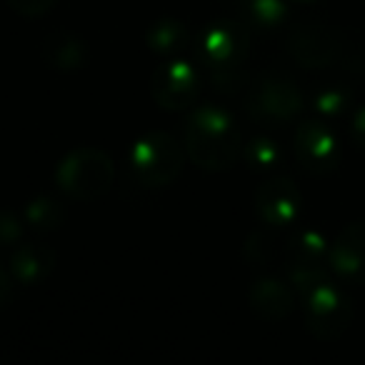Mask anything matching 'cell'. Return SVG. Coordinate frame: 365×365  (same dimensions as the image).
<instances>
[{
	"instance_id": "11",
	"label": "cell",
	"mask_w": 365,
	"mask_h": 365,
	"mask_svg": "<svg viewBox=\"0 0 365 365\" xmlns=\"http://www.w3.org/2000/svg\"><path fill=\"white\" fill-rule=\"evenodd\" d=\"M288 48L298 63L305 68H323L338 58V41L330 31L318 26H300L290 33Z\"/></svg>"
},
{
	"instance_id": "14",
	"label": "cell",
	"mask_w": 365,
	"mask_h": 365,
	"mask_svg": "<svg viewBox=\"0 0 365 365\" xmlns=\"http://www.w3.org/2000/svg\"><path fill=\"white\" fill-rule=\"evenodd\" d=\"M243 11L260 28H275L283 23L288 8L283 0H243Z\"/></svg>"
},
{
	"instance_id": "16",
	"label": "cell",
	"mask_w": 365,
	"mask_h": 365,
	"mask_svg": "<svg viewBox=\"0 0 365 365\" xmlns=\"http://www.w3.org/2000/svg\"><path fill=\"white\" fill-rule=\"evenodd\" d=\"M8 3H11L21 16H28V18L46 16V13L56 6V0H8Z\"/></svg>"
},
{
	"instance_id": "4",
	"label": "cell",
	"mask_w": 365,
	"mask_h": 365,
	"mask_svg": "<svg viewBox=\"0 0 365 365\" xmlns=\"http://www.w3.org/2000/svg\"><path fill=\"white\" fill-rule=\"evenodd\" d=\"M182 153L168 133H150L133 148V173L145 185H168L180 173Z\"/></svg>"
},
{
	"instance_id": "10",
	"label": "cell",
	"mask_w": 365,
	"mask_h": 365,
	"mask_svg": "<svg viewBox=\"0 0 365 365\" xmlns=\"http://www.w3.org/2000/svg\"><path fill=\"white\" fill-rule=\"evenodd\" d=\"M155 101L163 108H185L198 96V73L188 63H168L153 81Z\"/></svg>"
},
{
	"instance_id": "19",
	"label": "cell",
	"mask_w": 365,
	"mask_h": 365,
	"mask_svg": "<svg viewBox=\"0 0 365 365\" xmlns=\"http://www.w3.org/2000/svg\"><path fill=\"white\" fill-rule=\"evenodd\" d=\"M13 295V285H11V278H8V273L3 268H0V308L11 300Z\"/></svg>"
},
{
	"instance_id": "7",
	"label": "cell",
	"mask_w": 365,
	"mask_h": 365,
	"mask_svg": "<svg viewBox=\"0 0 365 365\" xmlns=\"http://www.w3.org/2000/svg\"><path fill=\"white\" fill-rule=\"evenodd\" d=\"M250 103H253V108L263 118L285 123L300 113L303 96H300L293 78L283 76V73H270V76H265L260 81V86H255Z\"/></svg>"
},
{
	"instance_id": "1",
	"label": "cell",
	"mask_w": 365,
	"mask_h": 365,
	"mask_svg": "<svg viewBox=\"0 0 365 365\" xmlns=\"http://www.w3.org/2000/svg\"><path fill=\"white\" fill-rule=\"evenodd\" d=\"M185 148L193 163L208 170L228 168L238 158L240 135L233 120L218 108H200L185 128Z\"/></svg>"
},
{
	"instance_id": "12",
	"label": "cell",
	"mask_w": 365,
	"mask_h": 365,
	"mask_svg": "<svg viewBox=\"0 0 365 365\" xmlns=\"http://www.w3.org/2000/svg\"><path fill=\"white\" fill-rule=\"evenodd\" d=\"M245 48L248 46H245L243 31L235 26H225V23L210 28L203 41V53L213 68H225L240 63L245 56Z\"/></svg>"
},
{
	"instance_id": "3",
	"label": "cell",
	"mask_w": 365,
	"mask_h": 365,
	"mask_svg": "<svg viewBox=\"0 0 365 365\" xmlns=\"http://www.w3.org/2000/svg\"><path fill=\"white\" fill-rule=\"evenodd\" d=\"M353 308L343 288L328 278L305 290V325L318 340H335L348 330Z\"/></svg>"
},
{
	"instance_id": "13",
	"label": "cell",
	"mask_w": 365,
	"mask_h": 365,
	"mask_svg": "<svg viewBox=\"0 0 365 365\" xmlns=\"http://www.w3.org/2000/svg\"><path fill=\"white\" fill-rule=\"evenodd\" d=\"M250 300H253V308L258 310L263 318L270 320H280L293 310V295L278 280H263L253 288L250 293Z\"/></svg>"
},
{
	"instance_id": "18",
	"label": "cell",
	"mask_w": 365,
	"mask_h": 365,
	"mask_svg": "<svg viewBox=\"0 0 365 365\" xmlns=\"http://www.w3.org/2000/svg\"><path fill=\"white\" fill-rule=\"evenodd\" d=\"M350 133H353V140L365 150V106L358 108V110L353 113V120H350Z\"/></svg>"
},
{
	"instance_id": "20",
	"label": "cell",
	"mask_w": 365,
	"mask_h": 365,
	"mask_svg": "<svg viewBox=\"0 0 365 365\" xmlns=\"http://www.w3.org/2000/svg\"><path fill=\"white\" fill-rule=\"evenodd\" d=\"M293 3H315V0H293Z\"/></svg>"
},
{
	"instance_id": "5",
	"label": "cell",
	"mask_w": 365,
	"mask_h": 365,
	"mask_svg": "<svg viewBox=\"0 0 365 365\" xmlns=\"http://www.w3.org/2000/svg\"><path fill=\"white\" fill-rule=\"evenodd\" d=\"M330 243L315 230H305L293 240L290 248V278L300 290H308L310 285L325 280V270L330 268L328 263Z\"/></svg>"
},
{
	"instance_id": "15",
	"label": "cell",
	"mask_w": 365,
	"mask_h": 365,
	"mask_svg": "<svg viewBox=\"0 0 365 365\" xmlns=\"http://www.w3.org/2000/svg\"><path fill=\"white\" fill-rule=\"evenodd\" d=\"M315 106H318V110L323 113V115H340V113L348 110L350 96L343 91H328L315 101Z\"/></svg>"
},
{
	"instance_id": "8",
	"label": "cell",
	"mask_w": 365,
	"mask_h": 365,
	"mask_svg": "<svg viewBox=\"0 0 365 365\" xmlns=\"http://www.w3.org/2000/svg\"><path fill=\"white\" fill-rule=\"evenodd\" d=\"M258 215L273 228H288L300 215V190L290 178H273L255 195Z\"/></svg>"
},
{
	"instance_id": "6",
	"label": "cell",
	"mask_w": 365,
	"mask_h": 365,
	"mask_svg": "<svg viewBox=\"0 0 365 365\" xmlns=\"http://www.w3.org/2000/svg\"><path fill=\"white\" fill-rule=\"evenodd\" d=\"M295 155L310 173H330L340 163V145L323 123H303L295 130Z\"/></svg>"
},
{
	"instance_id": "17",
	"label": "cell",
	"mask_w": 365,
	"mask_h": 365,
	"mask_svg": "<svg viewBox=\"0 0 365 365\" xmlns=\"http://www.w3.org/2000/svg\"><path fill=\"white\" fill-rule=\"evenodd\" d=\"M250 150H253V160L258 163L260 168H270L273 165L275 160H278L280 158V153H278V148L273 145V143L270 140H260V143H253V148H250Z\"/></svg>"
},
{
	"instance_id": "9",
	"label": "cell",
	"mask_w": 365,
	"mask_h": 365,
	"mask_svg": "<svg viewBox=\"0 0 365 365\" xmlns=\"http://www.w3.org/2000/svg\"><path fill=\"white\" fill-rule=\"evenodd\" d=\"M328 263L340 280L365 285V223H353L340 230L330 243Z\"/></svg>"
},
{
	"instance_id": "2",
	"label": "cell",
	"mask_w": 365,
	"mask_h": 365,
	"mask_svg": "<svg viewBox=\"0 0 365 365\" xmlns=\"http://www.w3.org/2000/svg\"><path fill=\"white\" fill-rule=\"evenodd\" d=\"M58 185L63 193H68L76 200H96L113 185L115 168L113 160L103 150L96 148H81L73 150L61 163L56 173Z\"/></svg>"
}]
</instances>
